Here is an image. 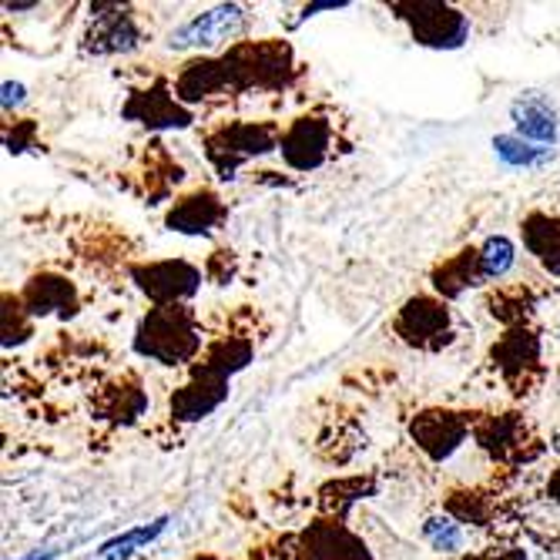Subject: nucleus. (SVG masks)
I'll list each match as a JSON object with an SVG mask.
<instances>
[{"instance_id":"c9c22d12","label":"nucleus","mask_w":560,"mask_h":560,"mask_svg":"<svg viewBox=\"0 0 560 560\" xmlns=\"http://www.w3.org/2000/svg\"><path fill=\"white\" fill-rule=\"evenodd\" d=\"M550 450L553 453H560V423L553 427V433H550Z\"/></svg>"},{"instance_id":"5701e85b","label":"nucleus","mask_w":560,"mask_h":560,"mask_svg":"<svg viewBox=\"0 0 560 560\" xmlns=\"http://www.w3.org/2000/svg\"><path fill=\"white\" fill-rule=\"evenodd\" d=\"M376 497V480L370 477H346V480H332L319 490V506H323V517H336L346 521V514L352 511L355 503Z\"/></svg>"},{"instance_id":"f3484780","label":"nucleus","mask_w":560,"mask_h":560,"mask_svg":"<svg viewBox=\"0 0 560 560\" xmlns=\"http://www.w3.org/2000/svg\"><path fill=\"white\" fill-rule=\"evenodd\" d=\"M511 118H514V135L530 141V144H540V148H553L557 138H560V121H557V108L550 105V97L537 94V91H527L521 94L514 105H511Z\"/></svg>"},{"instance_id":"f704fd0d","label":"nucleus","mask_w":560,"mask_h":560,"mask_svg":"<svg viewBox=\"0 0 560 560\" xmlns=\"http://www.w3.org/2000/svg\"><path fill=\"white\" fill-rule=\"evenodd\" d=\"M61 550H65V547H47V550H37V553H31V557H21V560H55V557H61Z\"/></svg>"},{"instance_id":"7ed1b4c3","label":"nucleus","mask_w":560,"mask_h":560,"mask_svg":"<svg viewBox=\"0 0 560 560\" xmlns=\"http://www.w3.org/2000/svg\"><path fill=\"white\" fill-rule=\"evenodd\" d=\"M279 144H282V131L272 121H232L206 138V155L219 172V178L232 182L245 162L269 155Z\"/></svg>"},{"instance_id":"9b49d317","label":"nucleus","mask_w":560,"mask_h":560,"mask_svg":"<svg viewBox=\"0 0 560 560\" xmlns=\"http://www.w3.org/2000/svg\"><path fill=\"white\" fill-rule=\"evenodd\" d=\"M248 24V8L242 4H219L212 11H201L191 21H185L178 31H172L168 47L172 50H212L229 40H235Z\"/></svg>"},{"instance_id":"a211bd4d","label":"nucleus","mask_w":560,"mask_h":560,"mask_svg":"<svg viewBox=\"0 0 560 560\" xmlns=\"http://www.w3.org/2000/svg\"><path fill=\"white\" fill-rule=\"evenodd\" d=\"M21 302H24V310L31 316H40V319L61 316V319H68V316L78 313V289H74V282H68L61 276H34L27 282Z\"/></svg>"},{"instance_id":"ddd939ff","label":"nucleus","mask_w":560,"mask_h":560,"mask_svg":"<svg viewBox=\"0 0 560 560\" xmlns=\"http://www.w3.org/2000/svg\"><path fill=\"white\" fill-rule=\"evenodd\" d=\"M131 279L155 305H185L201 289V269L182 259L135 266Z\"/></svg>"},{"instance_id":"4468645a","label":"nucleus","mask_w":560,"mask_h":560,"mask_svg":"<svg viewBox=\"0 0 560 560\" xmlns=\"http://www.w3.org/2000/svg\"><path fill=\"white\" fill-rule=\"evenodd\" d=\"M121 118L125 121H138V125H148V128H188L195 121L191 108L182 105L178 94L165 84V81H155L144 91H135L125 108H121Z\"/></svg>"},{"instance_id":"20e7f679","label":"nucleus","mask_w":560,"mask_h":560,"mask_svg":"<svg viewBox=\"0 0 560 560\" xmlns=\"http://www.w3.org/2000/svg\"><path fill=\"white\" fill-rule=\"evenodd\" d=\"M389 11L410 27L413 40L433 50H456L470 40V18L443 0H393Z\"/></svg>"},{"instance_id":"dca6fc26","label":"nucleus","mask_w":560,"mask_h":560,"mask_svg":"<svg viewBox=\"0 0 560 560\" xmlns=\"http://www.w3.org/2000/svg\"><path fill=\"white\" fill-rule=\"evenodd\" d=\"M225 219H229L225 201L215 191L201 188V191H191V195H185V198L175 201L172 212L165 215V229L168 232H178V235H209Z\"/></svg>"},{"instance_id":"412c9836","label":"nucleus","mask_w":560,"mask_h":560,"mask_svg":"<svg viewBox=\"0 0 560 560\" xmlns=\"http://www.w3.org/2000/svg\"><path fill=\"white\" fill-rule=\"evenodd\" d=\"M474 285H483L480 248H464L460 256H453V259H446L443 266L433 269V289L443 299H460Z\"/></svg>"},{"instance_id":"f257e3e1","label":"nucleus","mask_w":560,"mask_h":560,"mask_svg":"<svg viewBox=\"0 0 560 560\" xmlns=\"http://www.w3.org/2000/svg\"><path fill=\"white\" fill-rule=\"evenodd\" d=\"M295 65L292 50L282 40H259V44H235L222 58H198L185 65L175 81V94L182 105H195L222 91H279L292 81Z\"/></svg>"},{"instance_id":"f8f14e48","label":"nucleus","mask_w":560,"mask_h":560,"mask_svg":"<svg viewBox=\"0 0 560 560\" xmlns=\"http://www.w3.org/2000/svg\"><path fill=\"white\" fill-rule=\"evenodd\" d=\"M474 413L456 410H423L410 420V440L430 456L433 464H446L450 456L474 436Z\"/></svg>"},{"instance_id":"a878e982","label":"nucleus","mask_w":560,"mask_h":560,"mask_svg":"<svg viewBox=\"0 0 560 560\" xmlns=\"http://www.w3.org/2000/svg\"><path fill=\"white\" fill-rule=\"evenodd\" d=\"M534 295L527 289H500L487 299L490 305V316L500 319L506 329H517V326H527L530 313H534Z\"/></svg>"},{"instance_id":"c756f323","label":"nucleus","mask_w":560,"mask_h":560,"mask_svg":"<svg viewBox=\"0 0 560 560\" xmlns=\"http://www.w3.org/2000/svg\"><path fill=\"white\" fill-rule=\"evenodd\" d=\"M34 121H14V128H8L4 141H8V151L11 155H21V151H27L34 144Z\"/></svg>"},{"instance_id":"0eeeda50","label":"nucleus","mask_w":560,"mask_h":560,"mask_svg":"<svg viewBox=\"0 0 560 560\" xmlns=\"http://www.w3.org/2000/svg\"><path fill=\"white\" fill-rule=\"evenodd\" d=\"M474 440L477 446L490 456L497 464H506V467H517V464H527L540 453L527 420L521 413H490V417H480L474 423Z\"/></svg>"},{"instance_id":"9d476101","label":"nucleus","mask_w":560,"mask_h":560,"mask_svg":"<svg viewBox=\"0 0 560 560\" xmlns=\"http://www.w3.org/2000/svg\"><path fill=\"white\" fill-rule=\"evenodd\" d=\"M141 27L135 14L121 4H91L88 31L81 37V50L94 58L105 55H128L141 44Z\"/></svg>"},{"instance_id":"473e14b6","label":"nucleus","mask_w":560,"mask_h":560,"mask_svg":"<svg viewBox=\"0 0 560 560\" xmlns=\"http://www.w3.org/2000/svg\"><path fill=\"white\" fill-rule=\"evenodd\" d=\"M21 101H24V84H18V81H4V112L18 108Z\"/></svg>"},{"instance_id":"b1692460","label":"nucleus","mask_w":560,"mask_h":560,"mask_svg":"<svg viewBox=\"0 0 560 560\" xmlns=\"http://www.w3.org/2000/svg\"><path fill=\"white\" fill-rule=\"evenodd\" d=\"M446 517L470 527H490L497 521V503L483 490H456L446 497Z\"/></svg>"},{"instance_id":"423d86ee","label":"nucleus","mask_w":560,"mask_h":560,"mask_svg":"<svg viewBox=\"0 0 560 560\" xmlns=\"http://www.w3.org/2000/svg\"><path fill=\"white\" fill-rule=\"evenodd\" d=\"M292 544L289 560H376L366 540L336 517H316Z\"/></svg>"},{"instance_id":"f03ea898","label":"nucleus","mask_w":560,"mask_h":560,"mask_svg":"<svg viewBox=\"0 0 560 560\" xmlns=\"http://www.w3.org/2000/svg\"><path fill=\"white\" fill-rule=\"evenodd\" d=\"M135 352L159 366H188L201 352V326L191 305H155L135 329Z\"/></svg>"},{"instance_id":"393cba45","label":"nucleus","mask_w":560,"mask_h":560,"mask_svg":"<svg viewBox=\"0 0 560 560\" xmlns=\"http://www.w3.org/2000/svg\"><path fill=\"white\" fill-rule=\"evenodd\" d=\"M493 155L506 165V168H540L547 162H553L557 151L553 148H540L530 144L517 135H497L493 138Z\"/></svg>"},{"instance_id":"6e6552de","label":"nucleus","mask_w":560,"mask_h":560,"mask_svg":"<svg viewBox=\"0 0 560 560\" xmlns=\"http://www.w3.org/2000/svg\"><path fill=\"white\" fill-rule=\"evenodd\" d=\"M490 363L503 376L506 386H511L517 396H524L544 373L540 370V336L530 326L506 329L490 349Z\"/></svg>"},{"instance_id":"1a4fd4ad","label":"nucleus","mask_w":560,"mask_h":560,"mask_svg":"<svg viewBox=\"0 0 560 560\" xmlns=\"http://www.w3.org/2000/svg\"><path fill=\"white\" fill-rule=\"evenodd\" d=\"M336 128L326 115H302L282 131V162L292 172H316L332 159Z\"/></svg>"},{"instance_id":"bb28decb","label":"nucleus","mask_w":560,"mask_h":560,"mask_svg":"<svg viewBox=\"0 0 560 560\" xmlns=\"http://www.w3.org/2000/svg\"><path fill=\"white\" fill-rule=\"evenodd\" d=\"M165 527H168V517H159V521H151V524H144V527H131V530H125L121 537H115V540H108V544H101L94 560H128L135 550H141L144 544L155 540Z\"/></svg>"},{"instance_id":"cd10ccee","label":"nucleus","mask_w":560,"mask_h":560,"mask_svg":"<svg viewBox=\"0 0 560 560\" xmlns=\"http://www.w3.org/2000/svg\"><path fill=\"white\" fill-rule=\"evenodd\" d=\"M514 259H517V248L506 235H490L483 245H480V272H483V285L493 282V279H503L506 272L514 269Z\"/></svg>"},{"instance_id":"6ab92c4d","label":"nucleus","mask_w":560,"mask_h":560,"mask_svg":"<svg viewBox=\"0 0 560 560\" xmlns=\"http://www.w3.org/2000/svg\"><path fill=\"white\" fill-rule=\"evenodd\" d=\"M144 410H148V393L141 389V383L135 376H125V380L108 383L105 389L97 393V399H94L97 420L121 423V427L138 423L144 417Z\"/></svg>"},{"instance_id":"4be33fe9","label":"nucleus","mask_w":560,"mask_h":560,"mask_svg":"<svg viewBox=\"0 0 560 560\" xmlns=\"http://www.w3.org/2000/svg\"><path fill=\"white\" fill-rule=\"evenodd\" d=\"M252 355H256V346H252L248 336H225L201 355V363H195V366L206 373H215L222 380H232L235 373H242L252 363Z\"/></svg>"},{"instance_id":"aec40b11","label":"nucleus","mask_w":560,"mask_h":560,"mask_svg":"<svg viewBox=\"0 0 560 560\" xmlns=\"http://www.w3.org/2000/svg\"><path fill=\"white\" fill-rule=\"evenodd\" d=\"M521 235L530 256L550 272L560 276V219L547 212H530L521 222Z\"/></svg>"},{"instance_id":"c85d7f7f","label":"nucleus","mask_w":560,"mask_h":560,"mask_svg":"<svg viewBox=\"0 0 560 560\" xmlns=\"http://www.w3.org/2000/svg\"><path fill=\"white\" fill-rule=\"evenodd\" d=\"M423 537L430 540V547L433 550H440V553H456L464 547V540H467V534H464V527L456 524L453 517H430L427 524H423Z\"/></svg>"},{"instance_id":"2f4dec72","label":"nucleus","mask_w":560,"mask_h":560,"mask_svg":"<svg viewBox=\"0 0 560 560\" xmlns=\"http://www.w3.org/2000/svg\"><path fill=\"white\" fill-rule=\"evenodd\" d=\"M346 8H349V0H323V4H305L302 14H299V21H310L319 11H346Z\"/></svg>"},{"instance_id":"39448f33","label":"nucleus","mask_w":560,"mask_h":560,"mask_svg":"<svg viewBox=\"0 0 560 560\" xmlns=\"http://www.w3.org/2000/svg\"><path fill=\"white\" fill-rule=\"evenodd\" d=\"M396 336L423 352H440L443 346L453 342V313L446 310V302L436 295H413L402 305L396 323H393Z\"/></svg>"},{"instance_id":"72a5a7b5","label":"nucleus","mask_w":560,"mask_h":560,"mask_svg":"<svg viewBox=\"0 0 560 560\" xmlns=\"http://www.w3.org/2000/svg\"><path fill=\"white\" fill-rule=\"evenodd\" d=\"M547 497L553 500V503H560V467L550 474V480H547Z\"/></svg>"},{"instance_id":"7c9ffc66","label":"nucleus","mask_w":560,"mask_h":560,"mask_svg":"<svg viewBox=\"0 0 560 560\" xmlns=\"http://www.w3.org/2000/svg\"><path fill=\"white\" fill-rule=\"evenodd\" d=\"M453 560H527V550H524V547H487V550H480V553L453 557Z\"/></svg>"},{"instance_id":"2eb2a0df","label":"nucleus","mask_w":560,"mask_h":560,"mask_svg":"<svg viewBox=\"0 0 560 560\" xmlns=\"http://www.w3.org/2000/svg\"><path fill=\"white\" fill-rule=\"evenodd\" d=\"M225 399H229V380L191 366V380L172 393L168 410H172V420L195 423V420L212 417Z\"/></svg>"}]
</instances>
